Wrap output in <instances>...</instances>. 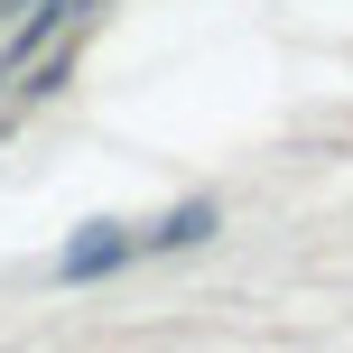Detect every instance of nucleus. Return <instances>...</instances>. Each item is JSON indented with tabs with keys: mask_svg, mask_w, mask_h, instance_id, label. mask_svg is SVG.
Wrapping results in <instances>:
<instances>
[{
	"mask_svg": "<svg viewBox=\"0 0 353 353\" xmlns=\"http://www.w3.org/2000/svg\"><path fill=\"white\" fill-rule=\"evenodd\" d=\"M130 251H140V242H130L121 223H84V242H74L65 261H56V279H103V270H121Z\"/></svg>",
	"mask_w": 353,
	"mask_h": 353,
	"instance_id": "f257e3e1",
	"label": "nucleus"
},
{
	"mask_svg": "<svg viewBox=\"0 0 353 353\" xmlns=\"http://www.w3.org/2000/svg\"><path fill=\"white\" fill-rule=\"evenodd\" d=\"M205 232H214V205H176L149 242H159V251H186V242H205Z\"/></svg>",
	"mask_w": 353,
	"mask_h": 353,
	"instance_id": "f03ea898",
	"label": "nucleus"
}]
</instances>
